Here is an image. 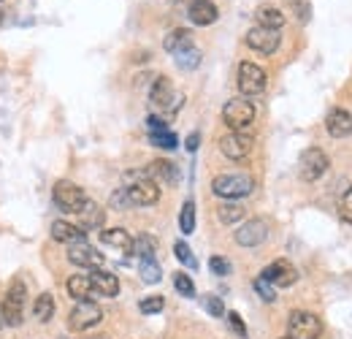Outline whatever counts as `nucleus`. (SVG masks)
<instances>
[{"label":"nucleus","instance_id":"1","mask_svg":"<svg viewBox=\"0 0 352 339\" xmlns=\"http://www.w3.org/2000/svg\"><path fill=\"white\" fill-rule=\"evenodd\" d=\"M125 179H128L125 193H128L131 207H152L160 201V187H157V182H152L146 176V171H128Z\"/></svg>","mask_w":352,"mask_h":339},{"label":"nucleus","instance_id":"2","mask_svg":"<svg viewBox=\"0 0 352 339\" xmlns=\"http://www.w3.org/2000/svg\"><path fill=\"white\" fill-rule=\"evenodd\" d=\"M25 296H28L25 282L16 277V280L8 285V294H6L3 304H0V309H3V323H8L11 329H16V326L25 323Z\"/></svg>","mask_w":352,"mask_h":339},{"label":"nucleus","instance_id":"3","mask_svg":"<svg viewBox=\"0 0 352 339\" xmlns=\"http://www.w3.org/2000/svg\"><path fill=\"white\" fill-rule=\"evenodd\" d=\"M255 190V179L247 174H220L212 182V193L220 198H244Z\"/></svg>","mask_w":352,"mask_h":339},{"label":"nucleus","instance_id":"4","mask_svg":"<svg viewBox=\"0 0 352 339\" xmlns=\"http://www.w3.org/2000/svg\"><path fill=\"white\" fill-rule=\"evenodd\" d=\"M222 123L230 127L233 133H244L247 127L255 123V106H252V101H247V98L228 101L225 109H222Z\"/></svg>","mask_w":352,"mask_h":339},{"label":"nucleus","instance_id":"5","mask_svg":"<svg viewBox=\"0 0 352 339\" xmlns=\"http://www.w3.org/2000/svg\"><path fill=\"white\" fill-rule=\"evenodd\" d=\"M52 198H54V204H57L63 212H74V214H79L85 209V204H87L85 190H82L76 182H71V179H60V182L54 185V190H52Z\"/></svg>","mask_w":352,"mask_h":339},{"label":"nucleus","instance_id":"6","mask_svg":"<svg viewBox=\"0 0 352 339\" xmlns=\"http://www.w3.org/2000/svg\"><path fill=\"white\" fill-rule=\"evenodd\" d=\"M322 334V323L314 312L307 309H296L287 318V337L290 339H320Z\"/></svg>","mask_w":352,"mask_h":339},{"label":"nucleus","instance_id":"7","mask_svg":"<svg viewBox=\"0 0 352 339\" xmlns=\"http://www.w3.org/2000/svg\"><path fill=\"white\" fill-rule=\"evenodd\" d=\"M149 101H152V106L160 109V112H176V109L184 103V95L176 92L174 85H171V79L157 76L152 90H149Z\"/></svg>","mask_w":352,"mask_h":339},{"label":"nucleus","instance_id":"8","mask_svg":"<svg viewBox=\"0 0 352 339\" xmlns=\"http://www.w3.org/2000/svg\"><path fill=\"white\" fill-rule=\"evenodd\" d=\"M331 166V161H328V155L320 150V147H309L301 152V161H298V174H301V179L304 182H317L325 171Z\"/></svg>","mask_w":352,"mask_h":339},{"label":"nucleus","instance_id":"9","mask_svg":"<svg viewBox=\"0 0 352 339\" xmlns=\"http://www.w3.org/2000/svg\"><path fill=\"white\" fill-rule=\"evenodd\" d=\"M103 320V309L95 304V301H76V307L71 309V315H68V326L74 329V331H87L92 326H98Z\"/></svg>","mask_w":352,"mask_h":339},{"label":"nucleus","instance_id":"10","mask_svg":"<svg viewBox=\"0 0 352 339\" xmlns=\"http://www.w3.org/2000/svg\"><path fill=\"white\" fill-rule=\"evenodd\" d=\"M239 90H241L244 98H255L265 90V71L258 63L244 60L239 65Z\"/></svg>","mask_w":352,"mask_h":339},{"label":"nucleus","instance_id":"11","mask_svg":"<svg viewBox=\"0 0 352 339\" xmlns=\"http://www.w3.org/2000/svg\"><path fill=\"white\" fill-rule=\"evenodd\" d=\"M274 288H290V285H296V280H298V271H296V266L290 263V260H285V258H279V260H274L271 266H265L263 274Z\"/></svg>","mask_w":352,"mask_h":339},{"label":"nucleus","instance_id":"12","mask_svg":"<svg viewBox=\"0 0 352 339\" xmlns=\"http://www.w3.org/2000/svg\"><path fill=\"white\" fill-rule=\"evenodd\" d=\"M68 260L74 266H82V269H100L103 266V255L98 253L87 239H79V242L68 245Z\"/></svg>","mask_w":352,"mask_h":339},{"label":"nucleus","instance_id":"13","mask_svg":"<svg viewBox=\"0 0 352 339\" xmlns=\"http://www.w3.org/2000/svg\"><path fill=\"white\" fill-rule=\"evenodd\" d=\"M220 150L225 158H230V161H244L250 152H252V138L247 136V133H228V136H222L220 138Z\"/></svg>","mask_w":352,"mask_h":339},{"label":"nucleus","instance_id":"14","mask_svg":"<svg viewBox=\"0 0 352 339\" xmlns=\"http://www.w3.org/2000/svg\"><path fill=\"white\" fill-rule=\"evenodd\" d=\"M265 239H268V223L261 220V217L247 220V223L236 231V242H239L241 247H258V245H263Z\"/></svg>","mask_w":352,"mask_h":339},{"label":"nucleus","instance_id":"15","mask_svg":"<svg viewBox=\"0 0 352 339\" xmlns=\"http://www.w3.org/2000/svg\"><path fill=\"white\" fill-rule=\"evenodd\" d=\"M279 30H268V28H252L247 33V46L261 52V54H274L279 49Z\"/></svg>","mask_w":352,"mask_h":339},{"label":"nucleus","instance_id":"16","mask_svg":"<svg viewBox=\"0 0 352 339\" xmlns=\"http://www.w3.org/2000/svg\"><path fill=\"white\" fill-rule=\"evenodd\" d=\"M89 280H92V291L98 296H106V298H114L120 294V280L117 274L106 271V269H92L89 271Z\"/></svg>","mask_w":352,"mask_h":339},{"label":"nucleus","instance_id":"17","mask_svg":"<svg viewBox=\"0 0 352 339\" xmlns=\"http://www.w3.org/2000/svg\"><path fill=\"white\" fill-rule=\"evenodd\" d=\"M187 17H190L192 25L206 28V25H214L220 14H217V6H214L212 0H192V3L187 6Z\"/></svg>","mask_w":352,"mask_h":339},{"label":"nucleus","instance_id":"18","mask_svg":"<svg viewBox=\"0 0 352 339\" xmlns=\"http://www.w3.org/2000/svg\"><path fill=\"white\" fill-rule=\"evenodd\" d=\"M325 127H328V133L333 136V138H344V136H350L352 133V114L347 109H331V114L325 117Z\"/></svg>","mask_w":352,"mask_h":339},{"label":"nucleus","instance_id":"19","mask_svg":"<svg viewBox=\"0 0 352 339\" xmlns=\"http://www.w3.org/2000/svg\"><path fill=\"white\" fill-rule=\"evenodd\" d=\"M146 176L152 179V182H166V185H176L179 182V169H176L171 161H152L149 166H146Z\"/></svg>","mask_w":352,"mask_h":339},{"label":"nucleus","instance_id":"20","mask_svg":"<svg viewBox=\"0 0 352 339\" xmlns=\"http://www.w3.org/2000/svg\"><path fill=\"white\" fill-rule=\"evenodd\" d=\"M100 242L120 250V253H133V236L125 228H106L100 231Z\"/></svg>","mask_w":352,"mask_h":339},{"label":"nucleus","instance_id":"21","mask_svg":"<svg viewBox=\"0 0 352 339\" xmlns=\"http://www.w3.org/2000/svg\"><path fill=\"white\" fill-rule=\"evenodd\" d=\"M52 239H57L63 245H74V242L85 239V231H82V225H74V223H65V220H54L52 223Z\"/></svg>","mask_w":352,"mask_h":339},{"label":"nucleus","instance_id":"22","mask_svg":"<svg viewBox=\"0 0 352 339\" xmlns=\"http://www.w3.org/2000/svg\"><path fill=\"white\" fill-rule=\"evenodd\" d=\"M163 49L171 52V54H179V52H184V49H192V33H190L187 28H176V30H171V33L166 36Z\"/></svg>","mask_w":352,"mask_h":339},{"label":"nucleus","instance_id":"23","mask_svg":"<svg viewBox=\"0 0 352 339\" xmlns=\"http://www.w3.org/2000/svg\"><path fill=\"white\" fill-rule=\"evenodd\" d=\"M255 22L258 28H268V30H279L285 25V14L276 8V6H261L255 11Z\"/></svg>","mask_w":352,"mask_h":339},{"label":"nucleus","instance_id":"24","mask_svg":"<svg viewBox=\"0 0 352 339\" xmlns=\"http://www.w3.org/2000/svg\"><path fill=\"white\" fill-rule=\"evenodd\" d=\"M65 288H68V294L71 298H76V301H85L89 298L95 291H92V280H89V274H74L68 282H65Z\"/></svg>","mask_w":352,"mask_h":339},{"label":"nucleus","instance_id":"25","mask_svg":"<svg viewBox=\"0 0 352 339\" xmlns=\"http://www.w3.org/2000/svg\"><path fill=\"white\" fill-rule=\"evenodd\" d=\"M133 253L138 255L141 260L155 258V253H157V239H155V236H149V234H141L138 239H133Z\"/></svg>","mask_w":352,"mask_h":339},{"label":"nucleus","instance_id":"26","mask_svg":"<svg viewBox=\"0 0 352 339\" xmlns=\"http://www.w3.org/2000/svg\"><path fill=\"white\" fill-rule=\"evenodd\" d=\"M79 217H82V231L85 228H100L103 225V209L98 207V204H92V201H87L85 204V209L79 212Z\"/></svg>","mask_w":352,"mask_h":339},{"label":"nucleus","instance_id":"27","mask_svg":"<svg viewBox=\"0 0 352 339\" xmlns=\"http://www.w3.org/2000/svg\"><path fill=\"white\" fill-rule=\"evenodd\" d=\"M33 315L41 320V323H49L52 315H54V298L52 294H41V296L33 301Z\"/></svg>","mask_w":352,"mask_h":339},{"label":"nucleus","instance_id":"28","mask_svg":"<svg viewBox=\"0 0 352 339\" xmlns=\"http://www.w3.org/2000/svg\"><path fill=\"white\" fill-rule=\"evenodd\" d=\"M138 274H141V280H144L146 285H155V282H160V277H163V271H160V263H157L155 258H146V260H141V266H138Z\"/></svg>","mask_w":352,"mask_h":339},{"label":"nucleus","instance_id":"29","mask_svg":"<svg viewBox=\"0 0 352 339\" xmlns=\"http://www.w3.org/2000/svg\"><path fill=\"white\" fill-rule=\"evenodd\" d=\"M174 60L182 71H192V68H198V65H201V52L192 46V49H184V52L174 54Z\"/></svg>","mask_w":352,"mask_h":339},{"label":"nucleus","instance_id":"30","mask_svg":"<svg viewBox=\"0 0 352 339\" xmlns=\"http://www.w3.org/2000/svg\"><path fill=\"white\" fill-rule=\"evenodd\" d=\"M217 217H220L222 225H233V223H239L244 217V207H239V204H220L217 207Z\"/></svg>","mask_w":352,"mask_h":339},{"label":"nucleus","instance_id":"31","mask_svg":"<svg viewBox=\"0 0 352 339\" xmlns=\"http://www.w3.org/2000/svg\"><path fill=\"white\" fill-rule=\"evenodd\" d=\"M179 228H182V234H192V231H195V204H192V201H184V204H182Z\"/></svg>","mask_w":352,"mask_h":339},{"label":"nucleus","instance_id":"32","mask_svg":"<svg viewBox=\"0 0 352 339\" xmlns=\"http://www.w3.org/2000/svg\"><path fill=\"white\" fill-rule=\"evenodd\" d=\"M149 141H152L155 147H160V150H174L176 144H179V138H176L171 130H163V133H149Z\"/></svg>","mask_w":352,"mask_h":339},{"label":"nucleus","instance_id":"33","mask_svg":"<svg viewBox=\"0 0 352 339\" xmlns=\"http://www.w3.org/2000/svg\"><path fill=\"white\" fill-rule=\"evenodd\" d=\"M174 288L182 294V296H187V298H192L195 296V285H192V280H190V274H174Z\"/></svg>","mask_w":352,"mask_h":339},{"label":"nucleus","instance_id":"34","mask_svg":"<svg viewBox=\"0 0 352 339\" xmlns=\"http://www.w3.org/2000/svg\"><path fill=\"white\" fill-rule=\"evenodd\" d=\"M166 307V298L163 296H146L141 298V304H138V309L144 312V315H155V312H160Z\"/></svg>","mask_w":352,"mask_h":339},{"label":"nucleus","instance_id":"35","mask_svg":"<svg viewBox=\"0 0 352 339\" xmlns=\"http://www.w3.org/2000/svg\"><path fill=\"white\" fill-rule=\"evenodd\" d=\"M174 255H176V260H182V263H184V266H190V269H195V266H198L195 255H192V250H190L184 242H176V245H174Z\"/></svg>","mask_w":352,"mask_h":339},{"label":"nucleus","instance_id":"36","mask_svg":"<svg viewBox=\"0 0 352 339\" xmlns=\"http://www.w3.org/2000/svg\"><path fill=\"white\" fill-rule=\"evenodd\" d=\"M255 291H258V296L263 298V301H268V304L276 301V288H274L265 277H258V280H255Z\"/></svg>","mask_w":352,"mask_h":339},{"label":"nucleus","instance_id":"37","mask_svg":"<svg viewBox=\"0 0 352 339\" xmlns=\"http://www.w3.org/2000/svg\"><path fill=\"white\" fill-rule=\"evenodd\" d=\"M209 269H212L217 277H225V274H230V260H225L222 255H214V258L209 260Z\"/></svg>","mask_w":352,"mask_h":339},{"label":"nucleus","instance_id":"38","mask_svg":"<svg viewBox=\"0 0 352 339\" xmlns=\"http://www.w3.org/2000/svg\"><path fill=\"white\" fill-rule=\"evenodd\" d=\"M339 217L344 223H352V187L342 196V204H339Z\"/></svg>","mask_w":352,"mask_h":339},{"label":"nucleus","instance_id":"39","mask_svg":"<svg viewBox=\"0 0 352 339\" xmlns=\"http://www.w3.org/2000/svg\"><path fill=\"white\" fill-rule=\"evenodd\" d=\"M228 323H230V329L236 331V337H247V326H244V320H241V315L239 312H228Z\"/></svg>","mask_w":352,"mask_h":339},{"label":"nucleus","instance_id":"40","mask_svg":"<svg viewBox=\"0 0 352 339\" xmlns=\"http://www.w3.org/2000/svg\"><path fill=\"white\" fill-rule=\"evenodd\" d=\"M290 8L296 11V17H298L301 22H309V14H311V6H309L307 0H293V3H290Z\"/></svg>","mask_w":352,"mask_h":339},{"label":"nucleus","instance_id":"41","mask_svg":"<svg viewBox=\"0 0 352 339\" xmlns=\"http://www.w3.org/2000/svg\"><path fill=\"white\" fill-rule=\"evenodd\" d=\"M204 307H206L214 318H222V315H225V307H222V301L217 296H206L204 298Z\"/></svg>","mask_w":352,"mask_h":339},{"label":"nucleus","instance_id":"42","mask_svg":"<svg viewBox=\"0 0 352 339\" xmlns=\"http://www.w3.org/2000/svg\"><path fill=\"white\" fill-rule=\"evenodd\" d=\"M146 127H149V133H163V130H168V125H166V120L163 117H146Z\"/></svg>","mask_w":352,"mask_h":339},{"label":"nucleus","instance_id":"43","mask_svg":"<svg viewBox=\"0 0 352 339\" xmlns=\"http://www.w3.org/2000/svg\"><path fill=\"white\" fill-rule=\"evenodd\" d=\"M198 144H201V133H190L184 147H187V152H195V150H198Z\"/></svg>","mask_w":352,"mask_h":339},{"label":"nucleus","instance_id":"44","mask_svg":"<svg viewBox=\"0 0 352 339\" xmlns=\"http://www.w3.org/2000/svg\"><path fill=\"white\" fill-rule=\"evenodd\" d=\"M0 326H3V309H0Z\"/></svg>","mask_w":352,"mask_h":339},{"label":"nucleus","instance_id":"45","mask_svg":"<svg viewBox=\"0 0 352 339\" xmlns=\"http://www.w3.org/2000/svg\"><path fill=\"white\" fill-rule=\"evenodd\" d=\"M89 339H106V337H89Z\"/></svg>","mask_w":352,"mask_h":339},{"label":"nucleus","instance_id":"46","mask_svg":"<svg viewBox=\"0 0 352 339\" xmlns=\"http://www.w3.org/2000/svg\"><path fill=\"white\" fill-rule=\"evenodd\" d=\"M0 19H3V11H0Z\"/></svg>","mask_w":352,"mask_h":339},{"label":"nucleus","instance_id":"47","mask_svg":"<svg viewBox=\"0 0 352 339\" xmlns=\"http://www.w3.org/2000/svg\"><path fill=\"white\" fill-rule=\"evenodd\" d=\"M285 339H290V337H285Z\"/></svg>","mask_w":352,"mask_h":339}]
</instances>
